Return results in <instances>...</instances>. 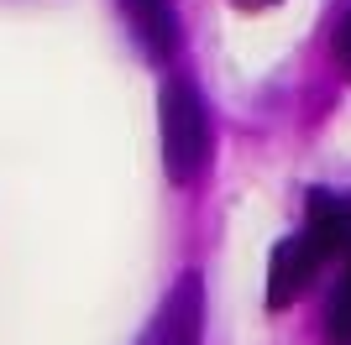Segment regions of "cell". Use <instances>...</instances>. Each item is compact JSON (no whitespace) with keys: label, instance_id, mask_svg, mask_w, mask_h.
I'll return each instance as SVG.
<instances>
[{"label":"cell","instance_id":"obj_1","mask_svg":"<svg viewBox=\"0 0 351 345\" xmlns=\"http://www.w3.org/2000/svg\"><path fill=\"white\" fill-rule=\"evenodd\" d=\"M158 126H162V168L173 183H199L210 168V115L205 100L189 84H162L158 94Z\"/></svg>","mask_w":351,"mask_h":345},{"label":"cell","instance_id":"obj_2","mask_svg":"<svg viewBox=\"0 0 351 345\" xmlns=\"http://www.w3.org/2000/svg\"><path fill=\"white\" fill-rule=\"evenodd\" d=\"M320 246L315 235H289V241L273 246V261H267V309H289L309 283H315V267H320Z\"/></svg>","mask_w":351,"mask_h":345},{"label":"cell","instance_id":"obj_3","mask_svg":"<svg viewBox=\"0 0 351 345\" xmlns=\"http://www.w3.org/2000/svg\"><path fill=\"white\" fill-rule=\"evenodd\" d=\"M199 319H205V288L189 272V277H178V288L162 298L142 345H199Z\"/></svg>","mask_w":351,"mask_h":345},{"label":"cell","instance_id":"obj_4","mask_svg":"<svg viewBox=\"0 0 351 345\" xmlns=\"http://www.w3.org/2000/svg\"><path fill=\"white\" fill-rule=\"evenodd\" d=\"M121 11L132 21L136 42L147 47L152 63H168L178 47V16H173V0H121Z\"/></svg>","mask_w":351,"mask_h":345},{"label":"cell","instance_id":"obj_5","mask_svg":"<svg viewBox=\"0 0 351 345\" xmlns=\"http://www.w3.org/2000/svg\"><path fill=\"white\" fill-rule=\"evenodd\" d=\"M309 235L325 257L330 251H351V199H336V194H315L309 199Z\"/></svg>","mask_w":351,"mask_h":345},{"label":"cell","instance_id":"obj_6","mask_svg":"<svg viewBox=\"0 0 351 345\" xmlns=\"http://www.w3.org/2000/svg\"><path fill=\"white\" fill-rule=\"evenodd\" d=\"M325 340H330V345H351V277L336 288V298H330V314H325Z\"/></svg>","mask_w":351,"mask_h":345},{"label":"cell","instance_id":"obj_7","mask_svg":"<svg viewBox=\"0 0 351 345\" xmlns=\"http://www.w3.org/2000/svg\"><path fill=\"white\" fill-rule=\"evenodd\" d=\"M330 53H336L341 73H346V79H351V11L341 16V27H336V37H330Z\"/></svg>","mask_w":351,"mask_h":345},{"label":"cell","instance_id":"obj_8","mask_svg":"<svg viewBox=\"0 0 351 345\" xmlns=\"http://www.w3.org/2000/svg\"><path fill=\"white\" fill-rule=\"evenodd\" d=\"M236 5H247V11H263V5H278V0H236Z\"/></svg>","mask_w":351,"mask_h":345}]
</instances>
